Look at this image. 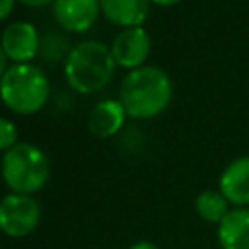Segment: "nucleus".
Returning a JSON list of instances; mask_svg holds the SVG:
<instances>
[{
  "mask_svg": "<svg viewBox=\"0 0 249 249\" xmlns=\"http://www.w3.org/2000/svg\"><path fill=\"white\" fill-rule=\"evenodd\" d=\"M128 249H160L156 243H152V241H136V243H132Z\"/></svg>",
  "mask_w": 249,
  "mask_h": 249,
  "instance_id": "18",
  "label": "nucleus"
},
{
  "mask_svg": "<svg viewBox=\"0 0 249 249\" xmlns=\"http://www.w3.org/2000/svg\"><path fill=\"white\" fill-rule=\"evenodd\" d=\"M220 249H249V206L231 208L216 226Z\"/></svg>",
  "mask_w": 249,
  "mask_h": 249,
  "instance_id": "11",
  "label": "nucleus"
},
{
  "mask_svg": "<svg viewBox=\"0 0 249 249\" xmlns=\"http://www.w3.org/2000/svg\"><path fill=\"white\" fill-rule=\"evenodd\" d=\"M0 47L4 49L8 60H12L14 64H27L39 54L41 35L29 21H10L2 29Z\"/></svg>",
  "mask_w": 249,
  "mask_h": 249,
  "instance_id": "7",
  "label": "nucleus"
},
{
  "mask_svg": "<svg viewBox=\"0 0 249 249\" xmlns=\"http://www.w3.org/2000/svg\"><path fill=\"white\" fill-rule=\"evenodd\" d=\"M101 14L99 0H54L53 16L68 33H84L91 29Z\"/></svg>",
  "mask_w": 249,
  "mask_h": 249,
  "instance_id": "8",
  "label": "nucleus"
},
{
  "mask_svg": "<svg viewBox=\"0 0 249 249\" xmlns=\"http://www.w3.org/2000/svg\"><path fill=\"white\" fill-rule=\"evenodd\" d=\"M0 99L16 115H33L49 99V80L31 62L12 64L0 78Z\"/></svg>",
  "mask_w": 249,
  "mask_h": 249,
  "instance_id": "4",
  "label": "nucleus"
},
{
  "mask_svg": "<svg viewBox=\"0 0 249 249\" xmlns=\"http://www.w3.org/2000/svg\"><path fill=\"white\" fill-rule=\"evenodd\" d=\"M150 2L156 4V6H161V8H171V6H177L183 0H150Z\"/></svg>",
  "mask_w": 249,
  "mask_h": 249,
  "instance_id": "19",
  "label": "nucleus"
},
{
  "mask_svg": "<svg viewBox=\"0 0 249 249\" xmlns=\"http://www.w3.org/2000/svg\"><path fill=\"white\" fill-rule=\"evenodd\" d=\"M115 58L111 47L101 41L88 39L74 45L64 58V78L66 84L84 95L101 91L115 74Z\"/></svg>",
  "mask_w": 249,
  "mask_h": 249,
  "instance_id": "2",
  "label": "nucleus"
},
{
  "mask_svg": "<svg viewBox=\"0 0 249 249\" xmlns=\"http://www.w3.org/2000/svg\"><path fill=\"white\" fill-rule=\"evenodd\" d=\"M173 99V82L160 66L130 70L121 82L119 101L130 119L146 121L161 115Z\"/></svg>",
  "mask_w": 249,
  "mask_h": 249,
  "instance_id": "1",
  "label": "nucleus"
},
{
  "mask_svg": "<svg viewBox=\"0 0 249 249\" xmlns=\"http://www.w3.org/2000/svg\"><path fill=\"white\" fill-rule=\"evenodd\" d=\"M18 2H21V4H25L29 8H43L47 4H53L54 0H18Z\"/></svg>",
  "mask_w": 249,
  "mask_h": 249,
  "instance_id": "17",
  "label": "nucleus"
},
{
  "mask_svg": "<svg viewBox=\"0 0 249 249\" xmlns=\"http://www.w3.org/2000/svg\"><path fill=\"white\" fill-rule=\"evenodd\" d=\"M16 0H0V21H4L14 12Z\"/></svg>",
  "mask_w": 249,
  "mask_h": 249,
  "instance_id": "16",
  "label": "nucleus"
},
{
  "mask_svg": "<svg viewBox=\"0 0 249 249\" xmlns=\"http://www.w3.org/2000/svg\"><path fill=\"white\" fill-rule=\"evenodd\" d=\"M230 210H231V204L226 200V196L218 189H204L195 198V212L206 224L218 226Z\"/></svg>",
  "mask_w": 249,
  "mask_h": 249,
  "instance_id": "13",
  "label": "nucleus"
},
{
  "mask_svg": "<svg viewBox=\"0 0 249 249\" xmlns=\"http://www.w3.org/2000/svg\"><path fill=\"white\" fill-rule=\"evenodd\" d=\"M6 64H8V56H6L4 49L0 47V78H2V76H4V72L8 70V66H6Z\"/></svg>",
  "mask_w": 249,
  "mask_h": 249,
  "instance_id": "20",
  "label": "nucleus"
},
{
  "mask_svg": "<svg viewBox=\"0 0 249 249\" xmlns=\"http://www.w3.org/2000/svg\"><path fill=\"white\" fill-rule=\"evenodd\" d=\"M0 175L12 193L33 195L47 185L51 163L39 146L31 142H18L8 152H4Z\"/></svg>",
  "mask_w": 249,
  "mask_h": 249,
  "instance_id": "3",
  "label": "nucleus"
},
{
  "mask_svg": "<svg viewBox=\"0 0 249 249\" xmlns=\"http://www.w3.org/2000/svg\"><path fill=\"white\" fill-rule=\"evenodd\" d=\"M150 51L152 39L144 25L121 29L111 43V54L115 58V64L128 72L144 66V62L150 56Z\"/></svg>",
  "mask_w": 249,
  "mask_h": 249,
  "instance_id": "6",
  "label": "nucleus"
},
{
  "mask_svg": "<svg viewBox=\"0 0 249 249\" xmlns=\"http://www.w3.org/2000/svg\"><path fill=\"white\" fill-rule=\"evenodd\" d=\"M41 208L31 195L10 193L0 200V231L10 237H25L39 226Z\"/></svg>",
  "mask_w": 249,
  "mask_h": 249,
  "instance_id": "5",
  "label": "nucleus"
},
{
  "mask_svg": "<svg viewBox=\"0 0 249 249\" xmlns=\"http://www.w3.org/2000/svg\"><path fill=\"white\" fill-rule=\"evenodd\" d=\"M72 47H68V41L64 37H60L58 33H47L45 37H41V49L39 53L43 54L45 60H60V58H66L68 53H70Z\"/></svg>",
  "mask_w": 249,
  "mask_h": 249,
  "instance_id": "14",
  "label": "nucleus"
},
{
  "mask_svg": "<svg viewBox=\"0 0 249 249\" xmlns=\"http://www.w3.org/2000/svg\"><path fill=\"white\" fill-rule=\"evenodd\" d=\"M126 117L128 115L119 99H103L91 109L88 117V126L93 136L111 138L123 128Z\"/></svg>",
  "mask_w": 249,
  "mask_h": 249,
  "instance_id": "12",
  "label": "nucleus"
},
{
  "mask_svg": "<svg viewBox=\"0 0 249 249\" xmlns=\"http://www.w3.org/2000/svg\"><path fill=\"white\" fill-rule=\"evenodd\" d=\"M218 191L231 208L249 206V156H237L226 163L218 177Z\"/></svg>",
  "mask_w": 249,
  "mask_h": 249,
  "instance_id": "9",
  "label": "nucleus"
},
{
  "mask_svg": "<svg viewBox=\"0 0 249 249\" xmlns=\"http://www.w3.org/2000/svg\"><path fill=\"white\" fill-rule=\"evenodd\" d=\"M101 14L121 29L140 27L150 16V0H99Z\"/></svg>",
  "mask_w": 249,
  "mask_h": 249,
  "instance_id": "10",
  "label": "nucleus"
},
{
  "mask_svg": "<svg viewBox=\"0 0 249 249\" xmlns=\"http://www.w3.org/2000/svg\"><path fill=\"white\" fill-rule=\"evenodd\" d=\"M18 144V126L6 117H0V152H8Z\"/></svg>",
  "mask_w": 249,
  "mask_h": 249,
  "instance_id": "15",
  "label": "nucleus"
}]
</instances>
